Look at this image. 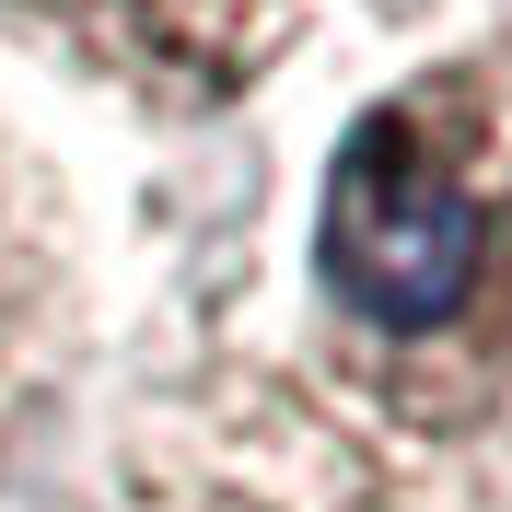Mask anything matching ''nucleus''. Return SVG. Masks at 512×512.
Masks as SVG:
<instances>
[{
  "mask_svg": "<svg viewBox=\"0 0 512 512\" xmlns=\"http://www.w3.org/2000/svg\"><path fill=\"white\" fill-rule=\"evenodd\" d=\"M47 47L94 70L105 94L152 117H210L303 35V0H0Z\"/></svg>",
  "mask_w": 512,
  "mask_h": 512,
  "instance_id": "obj_2",
  "label": "nucleus"
},
{
  "mask_svg": "<svg viewBox=\"0 0 512 512\" xmlns=\"http://www.w3.org/2000/svg\"><path fill=\"white\" fill-rule=\"evenodd\" d=\"M59 350H70V245H59L35 163L0 140V443L59 384Z\"/></svg>",
  "mask_w": 512,
  "mask_h": 512,
  "instance_id": "obj_3",
  "label": "nucleus"
},
{
  "mask_svg": "<svg viewBox=\"0 0 512 512\" xmlns=\"http://www.w3.org/2000/svg\"><path fill=\"white\" fill-rule=\"evenodd\" d=\"M326 361L408 443H512V59L361 105L315 210Z\"/></svg>",
  "mask_w": 512,
  "mask_h": 512,
  "instance_id": "obj_1",
  "label": "nucleus"
}]
</instances>
